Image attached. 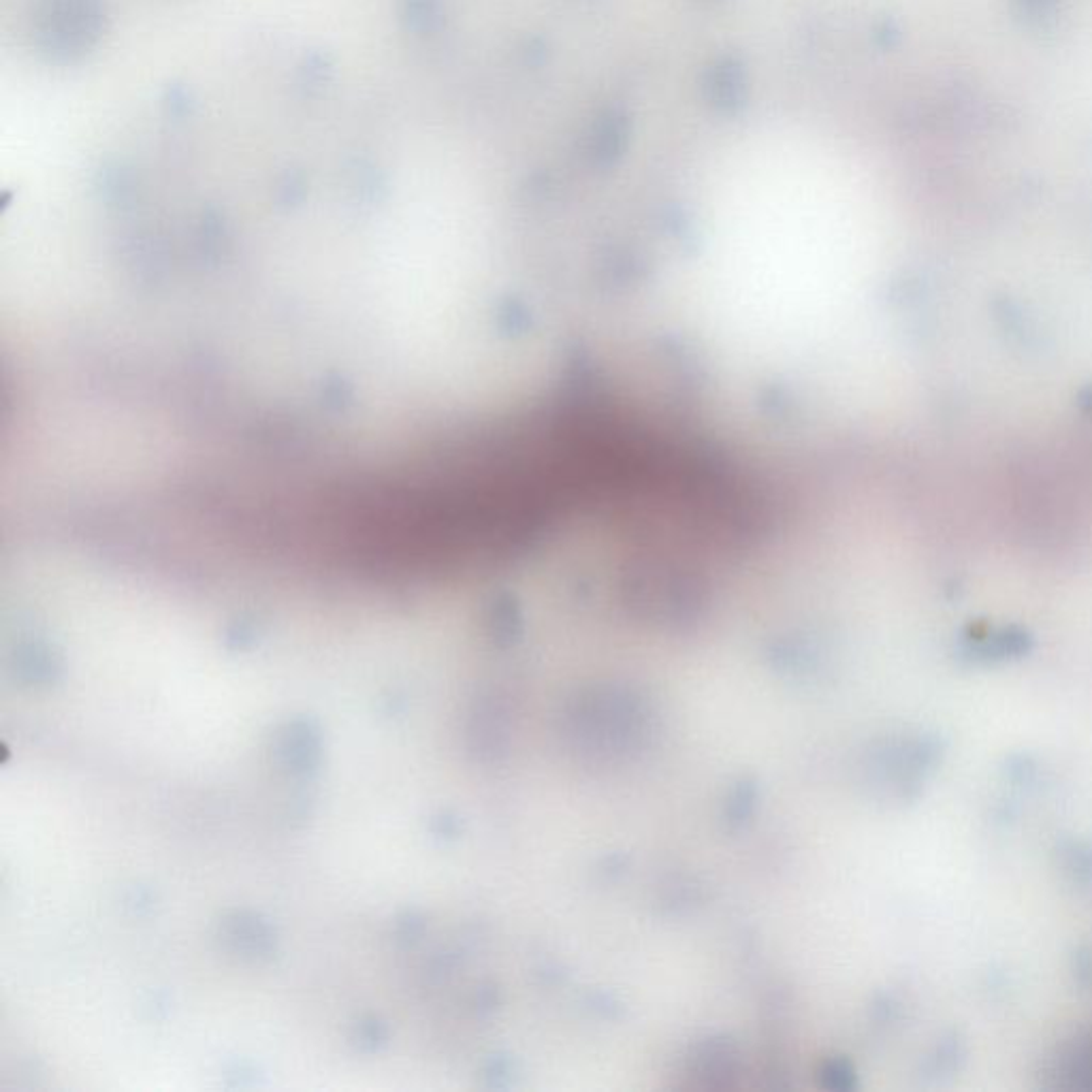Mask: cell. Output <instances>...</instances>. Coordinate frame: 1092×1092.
Returning <instances> with one entry per match:
<instances>
[{
  "label": "cell",
  "instance_id": "1",
  "mask_svg": "<svg viewBox=\"0 0 1092 1092\" xmlns=\"http://www.w3.org/2000/svg\"><path fill=\"white\" fill-rule=\"evenodd\" d=\"M638 706L629 702L627 698H587L585 704H581L579 715L572 717V723L577 725L574 730V738H579L587 750H600V754L625 750V747L634 740V732L638 727Z\"/></svg>",
  "mask_w": 1092,
  "mask_h": 1092
},
{
  "label": "cell",
  "instance_id": "2",
  "mask_svg": "<svg viewBox=\"0 0 1092 1092\" xmlns=\"http://www.w3.org/2000/svg\"><path fill=\"white\" fill-rule=\"evenodd\" d=\"M625 139V122L619 116H606L591 132V157L598 163H610L619 157Z\"/></svg>",
  "mask_w": 1092,
  "mask_h": 1092
},
{
  "label": "cell",
  "instance_id": "3",
  "mask_svg": "<svg viewBox=\"0 0 1092 1092\" xmlns=\"http://www.w3.org/2000/svg\"><path fill=\"white\" fill-rule=\"evenodd\" d=\"M711 97L717 105L730 109L736 107L740 101L742 92V80H740V67L732 61H723L719 67H715L711 75Z\"/></svg>",
  "mask_w": 1092,
  "mask_h": 1092
},
{
  "label": "cell",
  "instance_id": "4",
  "mask_svg": "<svg viewBox=\"0 0 1092 1092\" xmlns=\"http://www.w3.org/2000/svg\"><path fill=\"white\" fill-rule=\"evenodd\" d=\"M1026 3H1032V5H1037V3H1050V0H1026Z\"/></svg>",
  "mask_w": 1092,
  "mask_h": 1092
}]
</instances>
